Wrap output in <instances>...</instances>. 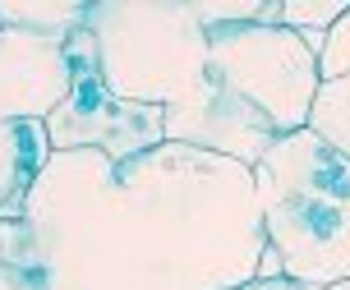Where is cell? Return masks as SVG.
<instances>
[{"label": "cell", "mask_w": 350, "mask_h": 290, "mask_svg": "<svg viewBox=\"0 0 350 290\" xmlns=\"http://www.w3.org/2000/svg\"><path fill=\"white\" fill-rule=\"evenodd\" d=\"M166 143L203 148V153L230 157V161H240V166L254 171L262 157H267V148L277 143V129L254 106L240 102L230 88L208 79L189 102L166 106Z\"/></svg>", "instance_id": "cell-6"}, {"label": "cell", "mask_w": 350, "mask_h": 290, "mask_svg": "<svg viewBox=\"0 0 350 290\" xmlns=\"http://www.w3.org/2000/svg\"><path fill=\"white\" fill-rule=\"evenodd\" d=\"M208 69L245 106H254L277 138L309 129L318 102V55L281 23H221L208 28Z\"/></svg>", "instance_id": "cell-4"}, {"label": "cell", "mask_w": 350, "mask_h": 290, "mask_svg": "<svg viewBox=\"0 0 350 290\" xmlns=\"http://www.w3.org/2000/svg\"><path fill=\"white\" fill-rule=\"evenodd\" d=\"M10 226L46 290H235L267 249L254 171L185 143L51 153Z\"/></svg>", "instance_id": "cell-1"}, {"label": "cell", "mask_w": 350, "mask_h": 290, "mask_svg": "<svg viewBox=\"0 0 350 290\" xmlns=\"http://www.w3.org/2000/svg\"><path fill=\"white\" fill-rule=\"evenodd\" d=\"M267 249L309 290L350 281V157L314 129L277 138L254 166Z\"/></svg>", "instance_id": "cell-2"}, {"label": "cell", "mask_w": 350, "mask_h": 290, "mask_svg": "<svg viewBox=\"0 0 350 290\" xmlns=\"http://www.w3.org/2000/svg\"><path fill=\"white\" fill-rule=\"evenodd\" d=\"M65 60H70V97L42 120L51 153H106L111 161H129L166 143V111L120 102L106 88L97 37L83 23L65 33Z\"/></svg>", "instance_id": "cell-5"}, {"label": "cell", "mask_w": 350, "mask_h": 290, "mask_svg": "<svg viewBox=\"0 0 350 290\" xmlns=\"http://www.w3.org/2000/svg\"><path fill=\"white\" fill-rule=\"evenodd\" d=\"M318 79L323 83H318V102H314V116H309V129L323 143H332L336 153L350 157V10L327 33V47L318 55Z\"/></svg>", "instance_id": "cell-8"}, {"label": "cell", "mask_w": 350, "mask_h": 290, "mask_svg": "<svg viewBox=\"0 0 350 290\" xmlns=\"http://www.w3.org/2000/svg\"><path fill=\"white\" fill-rule=\"evenodd\" d=\"M235 290H309V286H299L291 276H254V281H245V286H235Z\"/></svg>", "instance_id": "cell-10"}, {"label": "cell", "mask_w": 350, "mask_h": 290, "mask_svg": "<svg viewBox=\"0 0 350 290\" xmlns=\"http://www.w3.org/2000/svg\"><path fill=\"white\" fill-rule=\"evenodd\" d=\"M70 97L65 33L0 28V120H46Z\"/></svg>", "instance_id": "cell-7"}, {"label": "cell", "mask_w": 350, "mask_h": 290, "mask_svg": "<svg viewBox=\"0 0 350 290\" xmlns=\"http://www.w3.org/2000/svg\"><path fill=\"white\" fill-rule=\"evenodd\" d=\"M327 290H350V281H336V286H327Z\"/></svg>", "instance_id": "cell-11"}, {"label": "cell", "mask_w": 350, "mask_h": 290, "mask_svg": "<svg viewBox=\"0 0 350 290\" xmlns=\"http://www.w3.org/2000/svg\"><path fill=\"white\" fill-rule=\"evenodd\" d=\"M83 28L97 37L102 79L120 102L180 106L212 79L208 28L193 5L171 0H111L83 5Z\"/></svg>", "instance_id": "cell-3"}, {"label": "cell", "mask_w": 350, "mask_h": 290, "mask_svg": "<svg viewBox=\"0 0 350 290\" xmlns=\"http://www.w3.org/2000/svg\"><path fill=\"white\" fill-rule=\"evenodd\" d=\"M346 10H350V5H341V0H286V5H281V28L299 33L304 42H309V51L323 55L327 33L341 23Z\"/></svg>", "instance_id": "cell-9"}]
</instances>
